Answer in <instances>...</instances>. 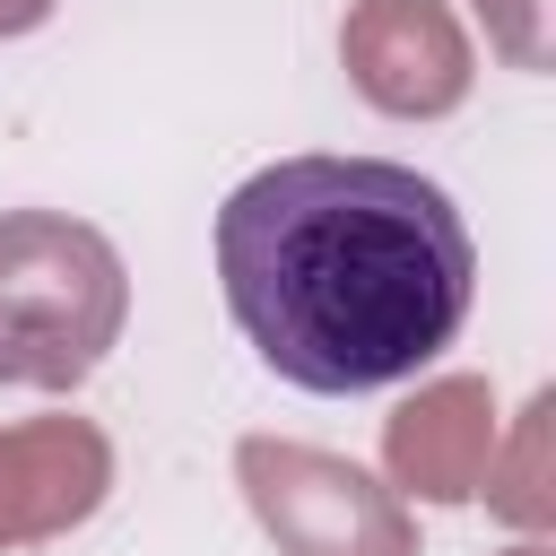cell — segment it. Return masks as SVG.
<instances>
[{"label":"cell","mask_w":556,"mask_h":556,"mask_svg":"<svg viewBox=\"0 0 556 556\" xmlns=\"http://www.w3.org/2000/svg\"><path fill=\"white\" fill-rule=\"evenodd\" d=\"M235 330L295 391L348 400L426 374L478 295V243L443 182L391 156H278L217 208Z\"/></svg>","instance_id":"1"},{"label":"cell","mask_w":556,"mask_h":556,"mask_svg":"<svg viewBox=\"0 0 556 556\" xmlns=\"http://www.w3.org/2000/svg\"><path fill=\"white\" fill-rule=\"evenodd\" d=\"M122 252L61 217V208H9L0 217V382L70 391L96 374V356L122 339Z\"/></svg>","instance_id":"2"},{"label":"cell","mask_w":556,"mask_h":556,"mask_svg":"<svg viewBox=\"0 0 556 556\" xmlns=\"http://www.w3.org/2000/svg\"><path fill=\"white\" fill-rule=\"evenodd\" d=\"M243 486L287 556H408L400 504L356 460H330L304 443H243Z\"/></svg>","instance_id":"3"},{"label":"cell","mask_w":556,"mask_h":556,"mask_svg":"<svg viewBox=\"0 0 556 556\" xmlns=\"http://www.w3.org/2000/svg\"><path fill=\"white\" fill-rule=\"evenodd\" d=\"M348 70L374 104L391 113H443L469 87V52L460 26L434 0H365L348 17Z\"/></svg>","instance_id":"4"},{"label":"cell","mask_w":556,"mask_h":556,"mask_svg":"<svg viewBox=\"0 0 556 556\" xmlns=\"http://www.w3.org/2000/svg\"><path fill=\"white\" fill-rule=\"evenodd\" d=\"M391 469L417 495H478V478H486V391L443 382L417 408H400L391 417Z\"/></svg>","instance_id":"5"},{"label":"cell","mask_w":556,"mask_h":556,"mask_svg":"<svg viewBox=\"0 0 556 556\" xmlns=\"http://www.w3.org/2000/svg\"><path fill=\"white\" fill-rule=\"evenodd\" d=\"M478 9H486V0H478ZM495 9H504V17H513V26H504V43H513V52H521V61H539V43H530V35H521V17H530V9H539V0H495Z\"/></svg>","instance_id":"6"},{"label":"cell","mask_w":556,"mask_h":556,"mask_svg":"<svg viewBox=\"0 0 556 556\" xmlns=\"http://www.w3.org/2000/svg\"><path fill=\"white\" fill-rule=\"evenodd\" d=\"M52 0H0V35H17V26H35Z\"/></svg>","instance_id":"7"}]
</instances>
